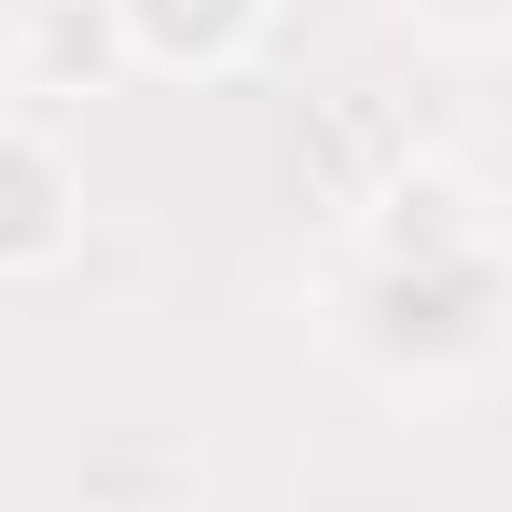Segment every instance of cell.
Here are the masks:
<instances>
[{"instance_id": "6da1fadb", "label": "cell", "mask_w": 512, "mask_h": 512, "mask_svg": "<svg viewBox=\"0 0 512 512\" xmlns=\"http://www.w3.org/2000/svg\"><path fill=\"white\" fill-rule=\"evenodd\" d=\"M346 346L416 374V388H457L512 346V250L499 236H457V250H374L346 277Z\"/></svg>"}, {"instance_id": "7a4b0ae2", "label": "cell", "mask_w": 512, "mask_h": 512, "mask_svg": "<svg viewBox=\"0 0 512 512\" xmlns=\"http://www.w3.org/2000/svg\"><path fill=\"white\" fill-rule=\"evenodd\" d=\"M70 222H84L70 153H56V139H28V125H0V277L56 263V250H70Z\"/></svg>"}, {"instance_id": "277c9868", "label": "cell", "mask_w": 512, "mask_h": 512, "mask_svg": "<svg viewBox=\"0 0 512 512\" xmlns=\"http://www.w3.org/2000/svg\"><path fill=\"white\" fill-rule=\"evenodd\" d=\"M429 14H443V28H485V14H512V0H429Z\"/></svg>"}, {"instance_id": "3957f363", "label": "cell", "mask_w": 512, "mask_h": 512, "mask_svg": "<svg viewBox=\"0 0 512 512\" xmlns=\"http://www.w3.org/2000/svg\"><path fill=\"white\" fill-rule=\"evenodd\" d=\"M111 28H125V56H153V70H222V56L263 42V0H111Z\"/></svg>"}]
</instances>
